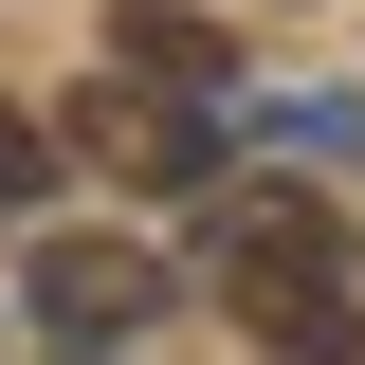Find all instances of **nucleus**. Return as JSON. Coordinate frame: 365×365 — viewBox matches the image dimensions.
Segmentation results:
<instances>
[{
    "mask_svg": "<svg viewBox=\"0 0 365 365\" xmlns=\"http://www.w3.org/2000/svg\"><path fill=\"white\" fill-rule=\"evenodd\" d=\"M110 73H165V91H201V110H220V37H201V19H165V0H128V19H110Z\"/></svg>",
    "mask_w": 365,
    "mask_h": 365,
    "instance_id": "nucleus-4",
    "label": "nucleus"
},
{
    "mask_svg": "<svg viewBox=\"0 0 365 365\" xmlns=\"http://www.w3.org/2000/svg\"><path fill=\"white\" fill-rule=\"evenodd\" d=\"M55 146H73V165H110V182H146V201H220V110H201V91H165V73H91Z\"/></svg>",
    "mask_w": 365,
    "mask_h": 365,
    "instance_id": "nucleus-2",
    "label": "nucleus"
},
{
    "mask_svg": "<svg viewBox=\"0 0 365 365\" xmlns=\"http://www.w3.org/2000/svg\"><path fill=\"white\" fill-rule=\"evenodd\" d=\"M55 165H73V146H55L37 110H19V91H0V220H19V201H55Z\"/></svg>",
    "mask_w": 365,
    "mask_h": 365,
    "instance_id": "nucleus-5",
    "label": "nucleus"
},
{
    "mask_svg": "<svg viewBox=\"0 0 365 365\" xmlns=\"http://www.w3.org/2000/svg\"><path fill=\"white\" fill-rule=\"evenodd\" d=\"M274 365H365V329H311V347H274Z\"/></svg>",
    "mask_w": 365,
    "mask_h": 365,
    "instance_id": "nucleus-6",
    "label": "nucleus"
},
{
    "mask_svg": "<svg viewBox=\"0 0 365 365\" xmlns=\"http://www.w3.org/2000/svg\"><path fill=\"white\" fill-rule=\"evenodd\" d=\"M201 274H220L237 311L274 329V347L347 329V237H329V201H292V182H237L220 220H201Z\"/></svg>",
    "mask_w": 365,
    "mask_h": 365,
    "instance_id": "nucleus-1",
    "label": "nucleus"
},
{
    "mask_svg": "<svg viewBox=\"0 0 365 365\" xmlns=\"http://www.w3.org/2000/svg\"><path fill=\"white\" fill-rule=\"evenodd\" d=\"M19 311L55 329V365H128V329L165 311V256H146V237H91V220H55L37 256H19Z\"/></svg>",
    "mask_w": 365,
    "mask_h": 365,
    "instance_id": "nucleus-3",
    "label": "nucleus"
}]
</instances>
